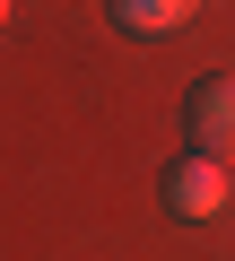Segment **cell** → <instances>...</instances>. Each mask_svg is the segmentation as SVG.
<instances>
[{
  "label": "cell",
  "instance_id": "obj_1",
  "mask_svg": "<svg viewBox=\"0 0 235 261\" xmlns=\"http://www.w3.org/2000/svg\"><path fill=\"white\" fill-rule=\"evenodd\" d=\"M157 200H166L183 226H209V218L226 209V157H200V148L174 157V166L157 174Z\"/></svg>",
  "mask_w": 235,
  "mask_h": 261
},
{
  "label": "cell",
  "instance_id": "obj_3",
  "mask_svg": "<svg viewBox=\"0 0 235 261\" xmlns=\"http://www.w3.org/2000/svg\"><path fill=\"white\" fill-rule=\"evenodd\" d=\"M105 9H113V27H122V35H174L200 0H105Z\"/></svg>",
  "mask_w": 235,
  "mask_h": 261
},
{
  "label": "cell",
  "instance_id": "obj_4",
  "mask_svg": "<svg viewBox=\"0 0 235 261\" xmlns=\"http://www.w3.org/2000/svg\"><path fill=\"white\" fill-rule=\"evenodd\" d=\"M9 9H18V0H0V27H9Z\"/></svg>",
  "mask_w": 235,
  "mask_h": 261
},
{
  "label": "cell",
  "instance_id": "obj_2",
  "mask_svg": "<svg viewBox=\"0 0 235 261\" xmlns=\"http://www.w3.org/2000/svg\"><path fill=\"white\" fill-rule=\"evenodd\" d=\"M183 130L200 157H226L235 166V70H209L192 96H183Z\"/></svg>",
  "mask_w": 235,
  "mask_h": 261
}]
</instances>
